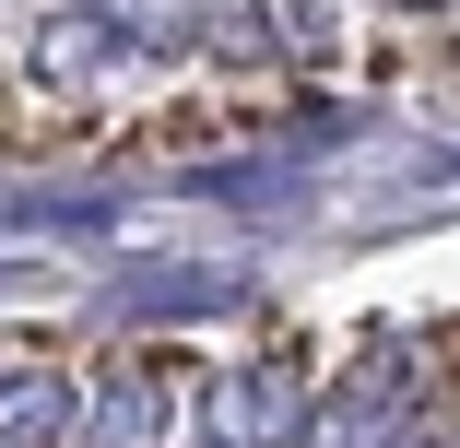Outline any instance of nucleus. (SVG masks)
<instances>
[{
	"instance_id": "obj_1",
	"label": "nucleus",
	"mask_w": 460,
	"mask_h": 448,
	"mask_svg": "<svg viewBox=\"0 0 460 448\" xmlns=\"http://www.w3.org/2000/svg\"><path fill=\"white\" fill-rule=\"evenodd\" d=\"M0 448H460V319H0Z\"/></svg>"
}]
</instances>
